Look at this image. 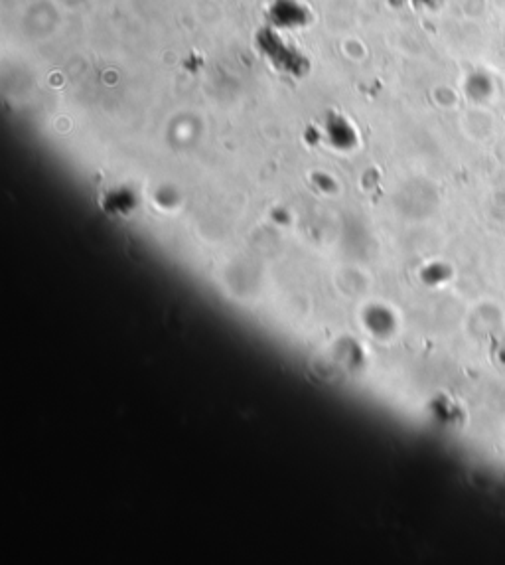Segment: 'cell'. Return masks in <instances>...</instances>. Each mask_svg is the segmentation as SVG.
Masks as SVG:
<instances>
[{"label": "cell", "mask_w": 505, "mask_h": 565, "mask_svg": "<svg viewBox=\"0 0 505 565\" xmlns=\"http://www.w3.org/2000/svg\"><path fill=\"white\" fill-rule=\"evenodd\" d=\"M257 46L261 50V54L265 58H269V62L281 70L292 76H302V64H306V58L296 52L292 46H289L277 32L275 28H265L257 34Z\"/></svg>", "instance_id": "6da1fadb"}, {"label": "cell", "mask_w": 505, "mask_h": 565, "mask_svg": "<svg viewBox=\"0 0 505 565\" xmlns=\"http://www.w3.org/2000/svg\"><path fill=\"white\" fill-rule=\"evenodd\" d=\"M269 16H271L275 30H279V28H285V30L300 28L310 20L308 10L296 0H275L269 8Z\"/></svg>", "instance_id": "7a4b0ae2"}]
</instances>
